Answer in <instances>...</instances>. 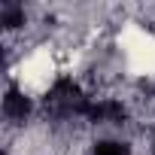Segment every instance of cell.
<instances>
[{
  "label": "cell",
  "mask_w": 155,
  "mask_h": 155,
  "mask_svg": "<svg viewBox=\"0 0 155 155\" xmlns=\"http://www.w3.org/2000/svg\"><path fill=\"white\" fill-rule=\"evenodd\" d=\"M46 107L55 113V116H64V119H76V116H85L91 101L82 94V88L76 85L73 79H58L49 94H46Z\"/></svg>",
  "instance_id": "1"
},
{
  "label": "cell",
  "mask_w": 155,
  "mask_h": 155,
  "mask_svg": "<svg viewBox=\"0 0 155 155\" xmlns=\"http://www.w3.org/2000/svg\"><path fill=\"white\" fill-rule=\"evenodd\" d=\"M85 119L88 122H94V125H122V119H125V107L119 104V101H97V104H91L88 107V113H85Z\"/></svg>",
  "instance_id": "2"
},
{
  "label": "cell",
  "mask_w": 155,
  "mask_h": 155,
  "mask_svg": "<svg viewBox=\"0 0 155 155\" xmlns=\"http://www.w3.org/2000/svg\"><path fill=\"white\" fill-rule=\"evenodd\" d=\"M28 113H31V97L21 88H9L6 97H3V116L9 122H25Z\"/></svg>",
  "instance_id": "3"
},
{
  "label": "cell",
  "mask_w": 155,
  "mask_h": 155,
  "mask_svg": "<svg viewBox=\"0 0 155 155\" xmlns=\"http://www.w3.org/2000/svg\"><path fill=\"white\" fill-rule=\"evenodd\" d=\"M0 18H3L6 28H18L25 25V9L18 3H3V9H0Z\"/></svg>",
  "instance_id": "4"
},
{
  "label": "cell",
  "mask_w": 155,
  "mask_h": 155,
  "mask_svg": "<svg viewBox=\"0 0 155 155\" xmlns=\"http://www.w3.org/2000/svg\"><path fill=\"white\" fill-rule=\"evenodd\" d=\"M94 155H131V149L122 140H101L94 143Z\"/></svg>",
  "instance_id": "5"
}]
</instances>
